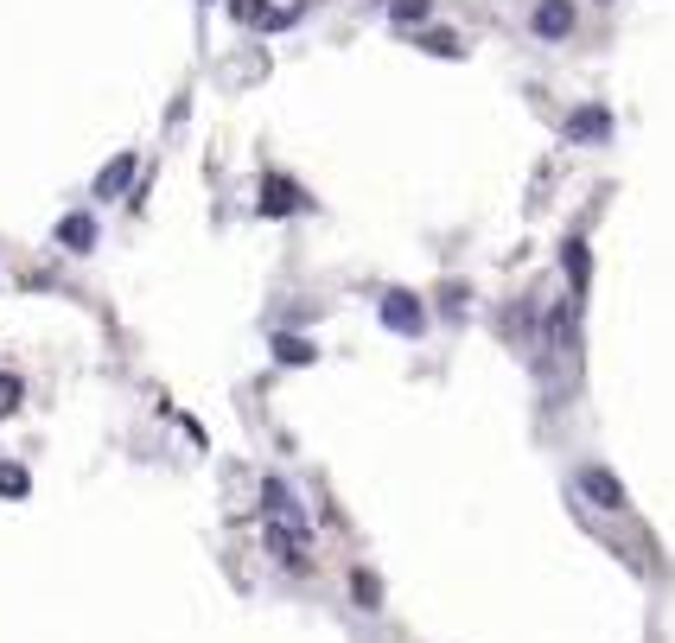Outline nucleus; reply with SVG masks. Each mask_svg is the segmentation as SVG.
<instances>
[{
    "label": "nucleus",
    "instance_id": "nucleus-6",
    "mask_svg": "<svg viewBox=\"0 0 675 643\" xmlns=\"http://www.w3.org/2000/svg\"><path fill=\"white\" fill-rule=\"evenodd\" d=\"M293 204H300V191L281 185V179H268V211H293Z\"/></svg>",
    "mask_w": 675,
    "mask_h": 643
},
{
    "label": "nucleus",
    "instance_id": "nucleus-5",
    "mask_svg": "<svg viewBox=\"0 0 675 643\" xmlns=\"http://www.w3.org/2000/svg\"><path fill=\"white\" fill-rule=\"evenodd\" d=\"M64 242H71V249H90V242H96V223L90 217H64V230H58Z\"/></svg>",
    "mask_w": 675,
    "mask_h": 643
},
{
    "label": "nucleus",
    "instance_id": "nucleus-1",
    "mask_svg": "<svg viewBox=\"0 0 675 643\" xmlns=\"http://www.w3.org/2000/svg\"><path fill=\"white\" fill-rule=\"evenodd\" d=\"M535 32H542V39H567V32H574V0H542V7H535Z\"/></svg>",
    "mask_w": 675,
    "mask_h": 643
},
{
    "label": "nucleus",
    "instance_id": "nucleus-4",
    "mask_svg": "<svg viewBox=\"0 0 675 643\" xmlns=\"http://www.w3.org/2000/svg\"><path fill=\"white\" fill-rule=\"evenodd\" d=\"M128 179H134V153H121V160H115V166L96 179V198H115V191L128 185Z\"/></svg>",
    "mask_w": 675,
    "mask_h": 643
},
{
    "label": "nucleus",
    "instance_id": "nucleus-7",
    "mask_svg": "<svg viewBox=\"0 0 675 643\" xmlns=\"http://www.w3.org/2000/svg\"><path fill=\"white\" fill-rule=\"evenodd\" d=\"M427 13V0H395V20H421Z\"/></svg>",
    "mask_w": 675,
    "mask_h": 643
},
{
    "label": "nucleus",
    "instance_id": "nucleus-2",
    "mask_svg": "<svg viewBox=\"0 0 675 643\" xmlns=\"http://www.w3.org/2000/svg\"><path fill=\"white\" fill-rule=\"evenodd\" d=\"M580 484L599 497V510H625V484L605 472V465H586V478H580Z\"/></svg>",
    "mask_w": 675,
    "mask_h": 643
},
{
    "label": "nucleus",
    "instance_id": "nucleus-3",
    "mask_svg": "<svg viewBox=\"0 0 675 643\" xmlns=\"http://www.w3.org/2000/svg\"><path fill=\"white\" fill-rule=\"evenodd\" d=\"M599 134H612V115L605 109H574L567 115V141H599Z\"/></svg>",
    "mask_w": 675,
    "mask_h": 643
}]
</instances>
